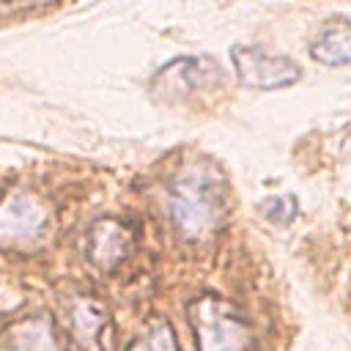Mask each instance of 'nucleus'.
<instances>
[{
    "label": "nucleus",
    "instance_id": "11",
    "mask_svg": "<svg viewBox=\"0 0 351 351\" xmlns=\"http://www.w3.org/2000/svg\"><path fill=\"white\" fill-rule=\"evenodd\" d=\"M296 211H299V203L293 195H274L261 203V214L271 219L274 225H288L296 217Z\"/></svg>",
    "mask_w": 351,
    "mask_h": 351
},
{
    "label": "nucleus",
    "instance_id": "9",
    "mask_svg": "<svg viewBox=\"0 0 351 351\" xmlns=\"http://www.w3.org/2000/svg\"><path fill=\"white\" fill-rule=\"evenodd\" d=\"M104 326H107V313H104L96 302L80 299V302L74 304V313H71V332H74L77 343H80L85 351H101Z\"/></svg>",
    "mask_w": 351,
    "mask_h": 351
},
{
    "label": "nucleus",
    "instance_id": "2",
    "mask_svg": "<svg viewBox=\"0 0 351 351\" xmlns=\"http://www.w3.org/2000/svg\"><path fill=\"white\" fill-rule=\"evenodd\" d=\"M197 351H250V326L239 310L219 296H200L189 304Z\"/></svg>",
    "mask_w": 351,
    "mask_h": 351
},
{
    "label": "nucleus",
    "instance_id": "1",
    "mask_svg": "<svg viewBox=\"0 0 351 351\" xmlns=\"http://www.w3.org/2000/svg\"><path fill=\"white\" fill-rule=\"evenodd\" d=\"M167 211H170L173 225L186 239H203L214 233L225 214L222 176L206 162L186 167L170 184Z\"/></svg>",
    "mask_w": 351,
    "mask_h": 351
},
{
    "label": "nucleus",
    "instance_id": "5",
    "mask_svg": "<svg viewBox=\"0 0 351 351\" xmlns=\"http://www.w3.org/2000/svg\"><path fill=\"white\" fill-rule=\"evenodd\" d=\"M222 80L225 74L211 58H178L154 77V88L159 93L181 96L197 88H217L222 85Z\"/></svg>",
    "mask_w": 351,
    "mask_h": 351
},
{
    "label": "nucleus",
    "instance_id": "4",
    "mask_svg": "<svg viewBox=\"0 0 351 351\" xmlns=\"http://www.w3.org/2000/svg\"><path fill=\"white\" fill-rule=\"evenodd\" d=\"M230 60L236 69V77L241 85L255 88V90H277V88H288L293 82H299L302 69L277 52L261 49V47H233L230 49Z\"/></svg>",
    "mask_w": 351,
    "mask_h": 351
},
{
    "label": "nucleus",
    "instance_id": "6",
    "mask_svg": "<svg viewBox=\"0 0 351 351\" xmlns=\"http://www.w3.org/2000/svg\"><path fill=\"white\" fill-rule=\"evenodd\" d=\"M132 250V230L118 219H99L88 236V255L96 266L112 269Z\"/></svg>",
    "mask_w": 351,
    "mask_h": 351
},
{
    "label": "nucleus",
    "instance_id": "3",
    "mask_svg": "<svg viewBox=\"0 0 351 351\" xmlns=\"http://www.w3.org/2000/svg\"><path fill=\"white\" fill-rule=\"evenodd\" d=\"M47 206L25 186H14L0 200V247L19 250L36 244L47 230Z\"/></svg>",
    "mask_w": 351,
    "mask_h": 351
},
{
    "label": "nucleus",
    "instance_id": "10",
    "mask_svg": "<svg viewBox=\"0 0 351 351\" xmlns=\"http://www.w3.org/2000/svg\"><path fill=\"white\" fill-rule=\"evenodd\" d=\"M129 351H178V340H176V332H173L170 321L156 318V321L129 346Z\"/></svg>",
    "mask_w": 351,
    "mask_h": 351
},
{
    "label": "nucleus",
    "instance_id": "12",
    "mask_svg": "<svg viewBox=\"0 0 351 351\" xmlns=\"http://www.w3.org/2000/svg\"><path fill=\"white\" fill-rule=\"evenodd\" d=\"M14 8H16V5H0V14H3V11H14Z\"/></svg>",
    "mask_w": 351,
    "mask_h": 351
},
{
    "label": "nucleus",
    "instance_id": "8",
    "mask_svg": "<svg viewBox=\"0 0 351 351\" xmlns=\"http://www.w3.org/2000/svg\"><path fill=\"white\" fill-rule=\"evenodd\" d=\"M310 55H313V60H318L324 66L351 63V22H346V19L326 22L318 30V36L313 38Z\"/></svg>",
    "mask_w": 351,
    "mask_h": 351
},
{
    "label": "nucleus",
    "instance_id": "7",
    "mask_svg": "<svg viewBox=\"0 0 351 351\" xmlns=\"http://www.w3.org/2000/svg\"><path fill=\"white\" fill-rule=\"evenodd\" d=\"M5 348L8 351H63L52 329V321L47 315H30L14 324L5 335Z\"/></svg>",
    "mask_w": 351,
    "mask_h": 351
}]
</instances>
